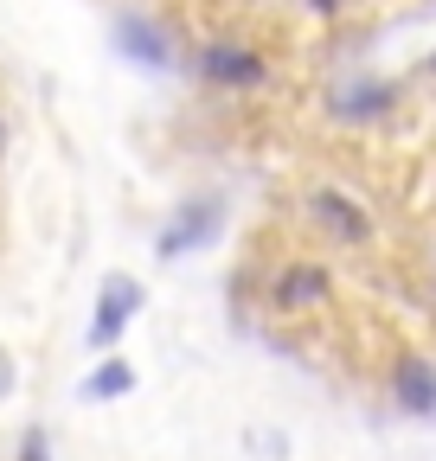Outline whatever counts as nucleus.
<instances>
[{"label":"nucleus","mask_w":436,"mask_h":461,"mask_svg":"<svg viewBox=\"0 0 436 461\" xmlns=\"http://www.w3.org/2000/svg\"><path fill=\"white\" fill-rule=\"evenodd\" d=\"M141 302H148V288L135 282V276H103L96 282V314H90V327H84V339H90V353H109L129 327H135V314H141Z\"/></svg>","instance_id":"obj_1"},{"label":"nucleus","mask_w":436,"mask_h":461,"mask_svg":"<svg viewBox=\"0 0 436 461\" xmlns=\"http://www.w3.org/2000/svg\"><path fill=\"white\" fill-rule=\"evenodd\" d=\"M218 224H225V205L218 199H193V205H180L168 224H160V238H154V250L160 257H186V250H205L212 238H218Z\"/></svg>","instance_id":"obj_2"},{"label":"nucleus","mask_w":436,"mask_h":461,"mask_svg":"<svg viewBox=\"0 0 436 461\" xmlns=\"http://www.w3.org/2000/svg\"><path fill=\"white\" fill-rule=\"evenodd\" d=\"M109 39H116V51L129 58V65H148V71H168V65H174V39L160 32L148 14H116Z\"/></svg>","instance_id":"obj_3"},{"label":"nucleus","mask_w":436,"mask_h":461,"mask_svg":"<svg viewBox=\"0 0 436 461\" xmlns=\"http://www.w3.org/2000/svg\"><path fill=\"white\" fill-rule=\"evenodd\" d=\"M199 71L212 84H225V90H250V84H263V58L250 45H205L199 51Z\"/></svg>","instance_id":"obj_4"},{"label":"nucleus","mask_w":436,"mask_h":461,"mask_svg":"<svg viewBox=\"0 0 436 461\" xmlns=\"http://www.w3.org/2000/svg\"><path fill=\"white\" fill-rule=\"evenodd\" d=\"M392 391H398V403L411 417H436V366L430 359H398Z\"/></svg>","instance_id":"obj_5"},{"label":"nucleus","mask_w":436,"mask_h":461,"mask_svg":"<svg viewBox=\"0 0 436 461\" xmlns=\"http://www.w3.org/2000/svg\"><path fill=\"white\" fill-rule=\"evenodd\" d=\"M314 218L334 230V238H347V244H366V212L353 205V199H341V193H314Z\"/></svg>","instance_id":"obj_6"},{"label":"nucleus","mask_w":436,"mask_h":461,"mask_svg":"<svg viewBox=\"0 0 436 461\" xmlns=\"http://www.w3.org/2000/svg\"><path fill=\"white\" fill-rule=\"evenodd\" d=\"M314 302H327V276L321 269L295 263V269L277 276V308H314Z\"/></svg>","instance_id":"obj_7"},{"label":"nucleus","mask_w":436,"mask_h":461,"mask_svg":"<svg viewBox=\"0 0 436 461\" xmlns=\"http://www.w3.org/2000/svg\"><path fill=\"white\" fill-rule=\"evenodd\" d=\"M135 391V366L129 359H103L84 384H77V397H90V403H116V397H129Z\"/></svg>","instance_id":"obj_8"},{"label":"nucleus","mask_w":436,"mask_h":461,"mask_svg":"<svg viewBox=\"0 0 436 461\" xmlns=\"http://www.w3.org/2000/svg\"><path fill=\"white\" fill-rule=\"evenodd\" d=\"M392 103V84H359V90H341V115H347V122H359V115H378V109H386Z\"/></svg>","instance_id":"obj_9"},{"label":"nucleus","mask_w":436,"mask_h":461,"mask_svg":"<svg viewBox=\"0 0 436 461\" xmlns=\"http://www.w3.org/2000/svg\"><path fill=\"white\" fill-rule=\"evenodd\" d=\"M20 461H51V442H45V429H32V436L20 442Z\"/></svg>","instance_id":"obj_10"},{"label":"nucleus","mask_w":436,"mask_h":461,"mask_svg":"<svg viewBox=\"0 0 436 461\" xmlns=\"http://www.w3.org/2000/svg\"><path fill=\"white\" fill-rule=\"evenodd\" d=\"M14 384H20V366L7 359V346H0V403H7V397H14Z\"/></svg>","instance_id":"obj_11"},{"label":"nucleus","mask_w":436,"mask_h":461,"mask_svg":"<svg viewBox=\"0 0 436 461\" xmlns=\"http://www.w3.org/2000/svg\"><path fill=\"white\" fill-rule=\"evenodd\" d=\"M314 7H321V14H334V7H341V0H314Z\"/></svg>","instance_id":"obj_12"},{"label":"nucleus","mask_w":436,"mask_h":461,"mask_svg":"<svg viewBox=\"0 0 436 461\" xmlns=\"http://www.w3.org/2000/svg\"><path fill=\"white\" fill-rule=\"evenodd\" d=\"M0 135H7V129H0Z\"/></svg>","instance_id":"obj_13"},{"label":"nucleus","mask_w":436,"mask_h":461,"mask_svg":"<svg viewBox=\"0 0 436 461\" xmlns=\"http://www.w3.org/2000/svg\"><path fill=\"white\" fill-rule=\"evenodd\" d=\"M430 65H436V58H430Z\"/></svg>","instance_id":"obj_14"}]
</instances>
